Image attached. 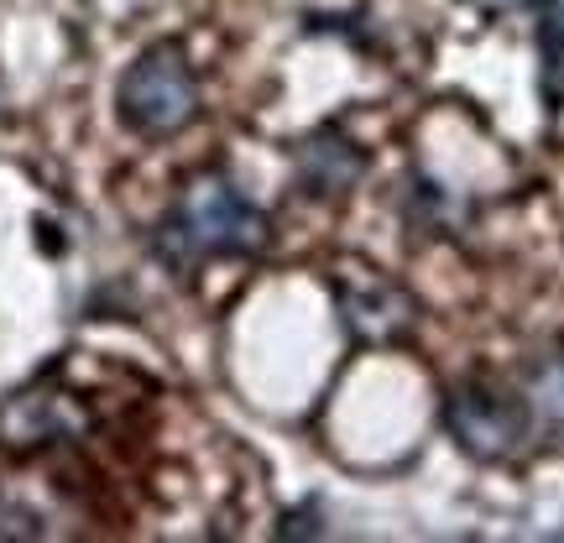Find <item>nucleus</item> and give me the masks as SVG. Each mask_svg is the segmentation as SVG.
<instances>
[{"label":"nucleus","mask_w":564,"mask_h":543,"mask_svg":"<svg viewBox=\"0 0 564 543\" xmlns=\"http://www.w3.org/2000/svg\"><path fill=\"white\" fill-rule=\"evenodd\" d=\"M549 408L554 419H564V356L539 366V377H533V392H528V408Z\"/></svg>","instance_id":"7"},{"label":"nucleus","mask_w":564,"mask_h":543,"mask_svg":"<svg viewBox=\"0 0 564 543\" xmlns=\"http://www.w3.org/2000/svg\"><path fill=\"white\" fill-rule=\"evenodd\" d=\"M335 298H340L350 335L366 345H392L413 329V298L398 282H387L382 272H371V267H350L335 282Z\"/></svg>","instance_id":"5"},{"label":"nucleus","mask_w":564,"mask_h":543,"mask_svg":"<svg viewBox=\"0 0 564 543\" xmlns=\"http://www.w3.org/2000/svg\"><path fill=\"white\" fill-rule=\"evenodd\" d=\"M267 246V215L220 173H199L183 183L173 209L162 215L152 251L167 272H199L215 257H251Z\"/></svg>","instance_id":"1"},{"label":"nucleus","mask_w":564,"mask_h":543,"mask_svg":"<svg viewBox=\"0 0 564 543\" xmlns=\"http://www.w3.org/2000/svg\"><path fill=\"white\" fill-rule=\"evenodd\" d=\"M308 518H314V507H308V512H293V518L278 528V539H308V533H319V523H308Z\"/></svg>","instance_id":"8"},{"label":"nucleus","mask_w":564,"mask_h":543,"mask_svg":"<svg viewBox=\"0 0 564 543\" xmlns=\"http://www.w3.org/2000/svg\"><path fill=\"white\" fill-rule=\"evenodd\" d=\"M303 188L308 194H345L350 183L366 173V158L361 146H350L340 131H319V137L303 141Z\"/></svg>","instance_id":"6"},{"label":"nucleus","mask_w":564,"mask_h":543,"mask_svg":"<svg viewBox=\"0 0 564 543\" xmlns=\"http://www.w3.org/2000/svg\"><path fill=\"white\" fill-rule=\"evenodd\" d=\"M444 428L455 434L465 455L502 460L528 434V398H512V392L486 382H465L444 398Z\"/></svg>","instance_id":"3"},{"label":"nucleus","mask_w":564,"mask_h":543,"mask_svg":"<svg viewBox=\"0 0 564 543\" xmlns=\"http://www.w3.org/2000/svg\"><path fill=\"white\" fill-rule=\"evenodd\" d=\"M84 428H89L84 403L58 387H21L0 403V449L6 455H42L53 444L79 439Z\"/></svg>","instance_id":"4"},{"label":"nucleus","mask_w":564,"mask_h":543,"mask_svg":"<svg viewBox=\"0 0 564 543\" xmlns=\"http://www.w3.org/2000/svg\"><path fill=\"white\" fill-rule=\"evenodd\" d=\"M116 110H121V126L137 131L147 141L178 137L199 121V79L188 68V53L178 42H152L141 47L137 63L121 74V89H116Z\"/></svg>","instance_id":"2"}]
</instances>
